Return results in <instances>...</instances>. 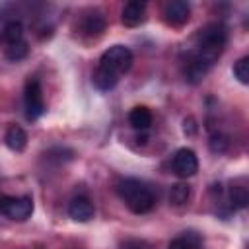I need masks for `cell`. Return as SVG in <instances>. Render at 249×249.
I'll use <instances>...</instances> for the list:
<instances>
[{
	"instance_id": "6da1fadb",
	"label": "cell",
	"mask_w": 249,
	"mask_h": 249,
	"mask_svg": "<svg viewBox=\"0 0 249 249\" xmlns=\"http://www.w3.org/2000/svg\"><path fill=\"white\" fill-rule=\"evenodd\" d=\"M226 43H228V29L222 23H208L198 31L195 51L189 54L187 60H191L208 74V70L220 58Z\"/></svg>"
},
{
	"instance_id": "7a4b0ae2",
	"label": "cell",
	"mask_w": 249,
	"mask_h": 249,
	"mask_svg": "<svg viewBox=\"0 0 249 249\" xmlns=\"http://www.w3.org/2000/svg\"><path fill=\"white\" fill-rule=\"evenodd\" d=\"M117 193H119L121 200L126 204V208L134 214L150 212L154 202H156L150 187L146 183H142L140 179H134V177L121 179L117 185Z\"/></svg>"
},
{
	"instance_id": "3957f363",
	"label": "cell",
	"mask_w": 249,
	"mask_h": 249,
	"mask_svg": "<svg viewBox=\"0 0 249 249\" xmlns=\"http://www.w3.org/2000/svg\"><path fill=\"white\" fill-rule=\"evenodd\" d=\"M132 60H134V58H132V53H130L128 47H124V45H113V47H109V49L101 54V58H99V68H103V70H107L109 74L121 78L124 72L130 70Z\"/></svg>"
},
{
	"instance_id": "277c9868",
	"label": "cell",
	"mask_w": 249,
	"mask_h": 249,
	"mask_svg": "<svg viewBox=\"0 0 249 249\" xmlns=\"http://www.w3.org/2000/svg\"><path fill=\"white\" fill-rule=\"evenodd\" d=\"M33 212V198L23 196H0V214H4L10 220L23 222Z\"/></svg>"
},
{
	"instance_id": "5b68a950",
	"label": "cell",
	"mask_w": 249,
	"mask_h": 249,
	"mask_svg": "<svg viewBox=\"0 0 249 249\" xmlns=\"http://www.w3.org/2000/svg\"><path fill=\"white\" fill-rule=\"evenodd\" d=\"M23 105H25V117L29 121L39 119L45 113V99H43V88L37 78H29L25 82L23 89Z\"/></svg>"
},
{
	"instance_id": "8992f818",
	"label": "cell",
	"mask_w": 249,
	"mask_h": 249,
	"mask_svg": "<svg viewBox=\"0 0 249 249\" xmlns=\"http://www.w3.org/2000/svg\"><path fill=\"white\" fill-rule=\"evenodd\" d=\"M171 167L173 171L187 179V177H193L196 171H198V160H196V154L191 150V148H181L173 154L171 158Z\"/></svg>"
},
{
	"instance_id": "52a82bcc",
	"label": "cell",
	"mask_w": 249,
	"mask_h": 249,
	"mask_svg": "<svg viewBox=\"0 0 249 249\" xmlns=\"http://www.w3.org/2000/svg\"><path fill=\"white\" fill-rule=\"evenodd\" d=\"M189 18H191V6L185 0H171L163 6V19L169 25L181 27L189 21Z\"/></svg>"
},
{
	"instance_id": "ba28073f",
	"label": "cell",
	"mask_w": 249,
	"mask_h": 249,
	"mask_svg": "<svg viewBox=\"0 0 249 249\" xmlns=\"http://www.w3.org/2000/svg\"><path fill=\"white\" fill-rule=\"evenodd\" d=\"M144 19H146V4H144V2L132 0V2H126V4L123 6L121 21H123L126 27H136V25H140Z\"/></svg>"
},
{
	"instance_id": "9c48e42d",
	"label": "cell",
	"mask_w": 249,
	"mask_h": 249,
	"mask_svg": "<svg viewBox=\"0 0 249 249\" xmlns=\"http://www.w3.org/2000/svg\"><path fill=\"white\" fill-rule=\"evenodd\" d=\"M105 25H107L105 16H103L101 12H97V10H93V12H89V14H86V16L82 18L80 29H82V35L95 39V37H99V35L105 31Z\"/></svg>"
},
{
	"instance_id": "30bf717a",
	"label": "cell",
	"mask_w": 249,
	"mask_h": 249,
	"mask_svg": "<svg viewBox=\"0 0 249 249\" xmlns=\"http://www.w3.org/2000/svg\"><path fill=\"white\" fill-rule=\"evenodd\" d=\"M68 216L76 222H88L93 218V204L86 196H76L68 204Z\"/></svg>"
},
{
	"instance_id": "8fae6325",
	"label": "cell",
	"mask_w": 249,
	"mask_h": 249,
	"mask_svg": "<svg viewBox=\"0 0 249 249\" xmlns=\"http://www.w3.org/2000/svg\"><path fill=\"white\" fill-rule=\"evenodd\" d=\"M128 123L136 130H148L152 126V111L146 105H136L128 113Z\"/></svg>"
},
{
	"instance_id": "7c38bea8",
	"label": "cell",
	"mask_w": 249,
	"mask_h": 249,
	"mask_svg": "<svg viewBox=\"0 0 249 249\" xmlns=\"http://www.w3.org/2000/svg\"><path fill=\"white\" fill-rule=\"evenodd\" d=\"M4 140H6V146H8L10 150H14V152H23L25 146H27V134H25V130H23L21 126H18V124H10V126H8Z\"/></svg>"
},
{
	"instance_id": "4fadbf2b",
	"label": "cell",
	"mask_w": 249,
	"mask_h": 249,
	"mask_svg": "<svg viewBox=\"0 0 249 249\" xmlns=\"http://www.w3.org/2000/svg\"><path fill=\"white\" fill-rule=\"evenodd\" d=\"M19 41H23V25L14 19V21H10V23H6L2 27V31H0V45L6 49V47H10L14 43H19Z\"/></svg>"
},
{
	"instance_id": "5bb4252c",
	"label": "cell",
	"mask_w": 249,
	"mask_h": 249,
	"mask_svg": "<svg viewBox=\"0 0 249 249\" xmlns=\"http://www.w3.org/2000/svg\"><path fill=\"white\" fill-rule=\"evenodd\" d=\"M200 245H202L200 233L189 230V231H183L181 235H177L175 239H171L167 249H198Z\"/></svg>"
},
{
	"instance_id": "9a60e30c",
	"label": "cell",
	"mask_w": 249,
	"mask_h": 249,
	"mask_svg": "<svg viewBox=\"0 0 249 249\" xmlns=\"http://www.w3.org/2000/svg\"><path fill=\"white\" fill-rule=\"evenodd\" d=\"M249 196H247V189L241 187V185H231L230 191H228V202H230V208L231 210H241L245 208Z\"/></svg>"
},
{
	"instance_id": "2e32d148",
	"label": "cell",
	"mask_w": 249,
	"mask_h": 249,
	"mask_svg": "<svg viewBox=\"0 0 249 249\" xmlns=\"http://www.w3.org/2000/svg\"><path fill=\"white\" fill-rule=\"evenodd\" d=\"M93 86L97 88V89H101V91H107V89H113L115 86H117V82H119V78L117 76H113V74H109L107 70H103V68H95V72H93Z\"/></svg>"
},
{
	"instance_id": "e0dca14e",
	"label": "cell",
	"mask_w": 249,
	"mask_h": 249,
	"mask_svg": "<svg viewBox=\"0 0 249 249\" xmlns=\"http://www.w3.org/2000/svg\"><path fill=\"white\" fill-rule=\"evenodd\" d=\"M189 196H191V187H189L187 183H177V185H173L171 191H169V202L175 204V206L185 204V202L189 200Z\"/></svg>"
},
{
	"instance_id": "ac0fdd59",
	"label": "cell",
	"mask_w": 249,
	"mask_h": 249,
	"mask_svg": "<svg viewBox=\"0 0 249 249\" xmlns=\"http://www.w3.org/2000/svg\"><path fill=\"white\" fill-rule=\"evenodd\" d=\"M4 54H6V58H8V60H12V62L23 60V58L29 54V45H27L25 41L14 43V45H10V47H6V49H4Z\"/></svg>"
},
{
	"instance_id": "d6986e66",
	"label": "cell",
	"mask_w": 249,
	"mask_h": 249,
	"mask_svg": "<svg viewBox=\"0 0 249 249\" xmlns=\"http://www.w3.org/2000/svg\"><path fill=\"white\" fill-rule=\"evenodd\" d=\"M233 74L241 84H249V58L241 56L235 64H233Z\"/></svg>"
},
{
	"instance_id": "ffe728a7",
	"label": "cell",
	"mask_w": 249,
	"mask_h": 249,
	"mask_svg": "<svg viewBox=\"0 0 249 249\" xmlns=\"http://www.w3.org/2000/svg\"><path fill=\"white\" fill-rule=\"evenodd\" d=\"M208 144H210V150H212V152L222 154V152H226V150H228L230 140H228V136H226V134H222V132H212V136H210Z\"/></svg>"
},
{
	"instance_id": "44dd1931",
	"label": "cell",
	"mask_w": 249,
	"mask_h": 249,
	"mask_svg": "<svg viewBox=\"0 0 249 249\" xmlns=\"http://www.w3.org/2000/svg\"><path fill=\"white\" fill-rule=\"evenodd\" d=\"M121 249H154L146 239H138V237H128L121 243Z\"/></svg>"
}]
</instances>
